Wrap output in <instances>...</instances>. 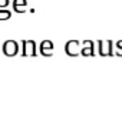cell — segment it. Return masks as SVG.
Instances as JSON below:
<instances>
[{
  "instance_id": "obj_1",
  "label": "cell",
  "mask_w": 122,
  "mask_h": 123,
  "mask_svg": "<svg viewBox=\"0 0 122 123\" xmlns=\"http://www.w3.org/2000/svg\"><path fill=\"white\" fill-rule=\"evenodd\" d=\"M82 43L79 40H69L66 44H65V52L68 56H72V57H76L81 55V50H82Z\"/></svg>"
},
{
  "instance_id": "obj_2",
  "label": "cell",
  "mask_w": 122,
  "mask_h": 123,
  "mask_svg": "<svg viewBox=\"0 0 122 123\" xmlns=\"http://www.w3.org/2000/svg\"><path fill=\"white\" fill-rule=\"evenodd\" d=\"M99 46V55L101 56H114V42L112 40H99L98 42Z\"/></svg>"
},
{
  "instance_id": "obj_3",
  "label": "cell",
  "mask_w": 122,
  "mask_h": 123,
  "mask_svg": "<svg viewBox=\"0 0 122 123\" xmlns=\"http://www.w3.org/2000/svg\"><path fill=\"white\" fill-rule=\"evenodd\" d=\"M17 52H19V44H17V42H14V40H6V42L3 43V53H4L6 56H9V57L16 56Z\"/></svg>"
},
{
  "instance_id": "obj_4",
  "label": "cell",
  "mask_w": 122,
  "mask_h": 123,
  "mask_svg": "<svg viewBox=\"0 0 122 123\" xmlns=\"http://www.w3.org/2000/svg\"><path fill=\"white\" fill-rule=\"evenodd\" d=\"M23 50H22V56L30 57L36 56V43L33 40H23Z\"/></svg>"
},
{
  "instance_id": "obj_5",
  "label": "cell",
  "mask_w": 122,
  "mask_h": 123,
  "mask_svg": "<svg viewBox=\"0 0 122 123\" xmlns=\"http://www.w3.org/2000/svg\"><path fill=\"white\" fill-rule=\"evenodd\" d=\"M93 47H95V44H93L92 40H83V42H82V50H81V55L85 56V57L93 56V55H95Z\"/></svg>"
},
{
  "instance_id": "obj_6",
  "label": "cell",
  "mask_w": 122,
  "mask_h": 123,
  "mask_svg": "<svg viewBox=\"0 0 122 123\" xmlns=\"http://www.w3.org/2000/svg\"><path fill=\"white\" fill-rule=\"evenodd\" d=\"M40 53H42V56H46V57L53 56V43H52V40H43L42 42Z\"/></svg>"
},
{
  "instance_id": "obj_7",
  "label": "cell",
  "mask_w": 122,
  "mask_h": 123,
  "mask_svg": "<svg viewBox=\"0 0 122 123\" xmlns=\"http://www.w3.org/2000/svg\"><path fill=\"white\" fill-rule=\"evenodd\" d=\"M12 4H13V10L16 13H22V12H25V7H26L27 1L26 0H13Z\"/></svg>"
},
{
  "instance_id": "obj_8",
  "label": "cell",
  "mask_w": 122,
  "mask_h": 123,
  "mask_svg": "<svg viewBox=\"0 0 122 123\" xmlns=\"http://www.w3.org/2000/svg\"><path fill=\"white\" fill-rule=\"evenodd\" d=\"M12 17L10 10H0V20H9Z\"/></svg>"
},
{
  "instance_id": "obj_9",
  "label": "cell",
  "mask_w": 122,
  "mask_h": 123,
  "mask_svg": "<svg viewBox=\"0 0 122 123\" xmlns=\"http://www.w3.org/2000/svg\"><path fill=\"white\" fill-rule=\"evenodd\" d=\"M9 3H10V0H0V9L7 7V6H9Z\"/></svg>"
},
{
  "instance_id": "obj_10",
  "label": "cell",
  "mask_w": 122,
  "mask_h": 123,
  "mask_svg": "<svg viewBox=\"0 0 122 123\" xmlns=\"http://www.w3.org/2000/svg\"><path fill=\"white\" fill-rule=\"evenodd\" d=\"M115 46H116V47H122V40H118V42L115 43Z\"/></svg>"
}]
</instances>
